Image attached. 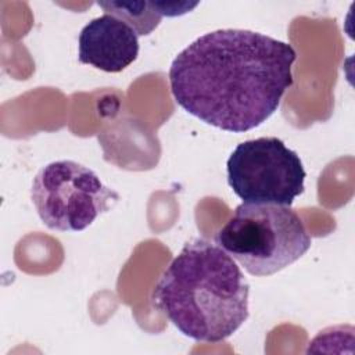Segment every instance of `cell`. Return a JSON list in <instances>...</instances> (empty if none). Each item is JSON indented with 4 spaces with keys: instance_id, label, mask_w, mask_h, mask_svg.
<instances>
[{
    "instance_id": "obj_1",
    "label": "cell",
    "mask_w": 355,
    "mask_h": 355,
    "mask_svg": "<svg viewBox=\"0 0 355 355\" xmlns=\"http://www.w3.org/2000/svg\"><path fill=\"white\" fill-rule=\"evenodd\" d=\"M291 44L247 29L197 37L172 61L175 101L202 122L241 133L262 125L293 85Z\"/></svg>"
},
{
    "instance_id": "obj_5",
    "label": "cell",
    "mask_w": 355,
    "mask_h": 355,
    "mask_svg": "<svg viewBox=\"0 0 355 355\" xmlns=\"http://www.w3.org/2000/svg\"><path fill=\"white\" fill-rule=\"evenodd\" d=\"M227 183L250 204L291 205L305 189V169L300 155L277 137L245 140L226 162Z\"/></svg>"
},
{
    "instance_id": "obj_2",
    "label": "cell",
    "mask_w": 355,
    "mask_h": 355,
    "mask_svg": "<svg viewBox=\"0 0 355 355\" xmlns=\"http://www.w3.org/2000/svg\"><path fill=\"white\" fill-rule=\"evenodd\" d=\"M250 284L216 243L196 239L182 248L154 288V304L186 337L219 343L248 319Z\"/></svg>"
},
{
    "instance_id": "obj_4",
    "label": "cell",
    "mask_w": 355,
    "mask_h": 355,
    "mask_svg": "<svg viewBox=\"0 0 355 355\" xmlns=\"http://www.w3.org/2000/svg\"><path fill=\"white\" fill-rule=\"evenodd\" d=\"M31 198L43 225L58 232H80L107 212L119 196L90 168L60 159L33 178Z\"/></svg>"
},
{
    "instance_id": "obj_3",
    "label": "cell",
    "mask_w": 355,
    "mask_h": 355,
    "mask_svg": "<svg viewBox=\"0 0 355 355\" xmlns=\"http://www.w3.org/2000/svg\"><path fill=\"white\" fill-rule=\"evenodd\" d=\"M216 244L250 275L270 276L300 259L312 239L290 205L243 202L216 233Z\"/></svg>"
},
{
    "instance_id": "obj_7",
    "label": "cell",
    "mask_w": 355,
    "mask_h": 355,
    "mask_svg": "<svg viewBox=\"0 0 355 355\" xmlns=\"http://www.w3.org/2000/svg\"><path fill=\"white\" fill-rule=\"evenodd\" d=\"M104 14L114 15L135 29L139 36L150 35L162 17H178L193 10L197 3L172 1H97Z\"/></svg>"
},
{
    "instance_id": "obj_6",
    "label": "cell",
    "mask_w": 355,
    "mask_h": 355,
    "mask_svg": "<svg viewBox=\"0 0 355 355\" xmlns=\"http://www.w3.org/2000/svg\"><path fill=\"white\" fill-rule=\"evenodd\" d=\"M78 49V58L82 64L116 73L137 58L139 35L122 19L103 14L82 28Z\"/></svg>"
}]
</instances>
